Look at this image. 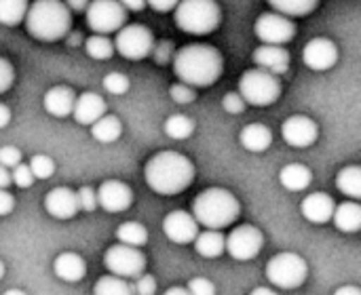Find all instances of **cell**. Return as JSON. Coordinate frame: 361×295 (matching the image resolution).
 <instances>
[{"instance_id":"cell-1","label":"cell","mask_w":361,"mask_h":295,"mask_svg":"<svg viewBox=\"0 0 361 295\" xmlns=\"http://www.w3.org/2000/svg\"><path fill=\"white\" fill-rule=\"evenodd\" d=\"M171 65L182 82L190 87H212L222 76L224 59L212 44H186L173 51Z\"/></svg>"},{"instance_id":"cell-2","label":"cell","mask_w":361,"mask_h":295,"mask_svg":"<svg viewBox=\"0 0 361 295\" xmlns=\"http://www.w3.org/2000/svg\"><path fill=\"white\" fill-rule=\"evenodd\" d=\"M144 180L148 188L163 196L184 192L195 180V165L180 152H159L144 167Z\"/></svg>"},{"instance_id":"cell-3","label":"cell","mask_w":361,"mask_h":295,"mask_svg":"<svg viewBox=\"0 0 361 295\" xmlns=\"http://www.w3.org/2000/svg\"><path fill=\"white\" fill-rule=\"evenodd\" d=\"M23 21L32 38L53 42L68 36L72 27V13L61 0H34L27 4Z\"/></svg>"},{"instance_id":"cell-4","label":"cell","mask_w":361,"mask_h":295,"mask_svg":"<svg viewBox=\"0 0 361 295\" xmlns=\"http://www.w3.org/2000/svg\"><path fill=\"white\" fill-rule=\"evenodd\" d=\"M241 213V205L235 199L233 192L224 188H209L203 190L195 201H192V218L197 220L199 226L212 228V230H222L231 226Z\"/></svg>"},{"instance_id":"cell-5","label":"cell","mask_w":361,"mask_h":295,"mask_svg":"<svg viewBox=\"0 0 361 295\" xmlns=\"http://www.w3.org/2000/svg\"><path fill=\"white\" fill-rule=\"evenodd\" d=\"M222 13L216 0H180L176 4V25L192 36L212 34L220 25Z\"/></svg>"},{"instance_id":"cell-6","label":"cell","mask_w":361,"mask_h":295,"mask_svg":"<svg viewBox=\"0 0 361 295\" xmlns=\"http://www.w3.org/2000/svg\"><path fill=\"white\" fill-rule=\"evenodd\" d=\"M239 95L250 106H260V108L271 106L281 95L279 76H275L262 68L247 70V72H243V76L239 80Z\"/></svg>"},{"instance_id":"cell-7","label":"cell","mask_w":361,"mask_h":295,"mask_svg":"<svg viewBox=\"0 0 361 295\" xmlns=\"http://www.w3.org/2000/svg\"><path fill=\"white\" fill-rule=\"evenodd\" d=\"M309 275L307 262L298 253H279L271 258L267 264V279L277 287V289H298L305 285Z\"/></svg>"},{"instance_id":"cell-8","label":"cell","mask_w":361,"mask_h":295,"mask_svg":"<svg viewBox=\"0 0 361 295\" xmlns=\"http://www.w3.org/2000/svg\"><path fill=\"white\" fill-rule=\"evenodd\" d=\"M152 49H154V36L146 25L131 23L116 30L114 51H118V55H123L125 59H135V61L144 59L152 53Z\"/></svg>"},{"instance_id":"cell-9","label":"cell","mask_w":361,"mask_h":295,"mask_svg":"<svg viewBox=\"0 0 361 295\" xmlns=\"http://www.w3.org/2000/svg\"><path fill=\"white\" fill-rule=\"evenodd\" d=\"M87 25L97 34H112L127 21V8L118 0H89Z\"/></svg>"},{"instance_id":"cell-10","label":"cell","mask_w":361,"mask_h":295,"mask_svg":"<svg viewBox=\"0 0 361 295\" xmlns=\"http://www.w3.org/2000/svg\"><path fill=\"white\" fill-rule=\"evenodd\" d=\"M104 266L123 279H135L146 268V258L137 247L131 245H112L104 253Z\"/></svg>"},{"instance_id":"cell-11","label":"cell","mask_w":361,"mask_h":295,"mask_svg":"<svg viewBox=\"0 0 361 295\" xmlns=\"http://www.w3.org/2000/svg\"><path fill=\"white\" fill-rule=\"evenodd\" d=\"M264 245V237L262 232L252 226V224H243V226H237L235 230H231V234L224 239V251H228V256L233 260H239V262H250L254 260L260 249Z\"/></svg>"},{"instance_id":"cell-12","label":"cell","mask_w":361,"mask_h":295,"mask_svg":"<svg viewBox=\"0 0 361 295\" xmlns=\"http://www.w3.org/2000/svg\"><path fill=\"white\" fill-rule=\"evenodd\" d=\"M254 32L264 44H286L296 36V25L292 17L281 13H264L256 19Z\"/></svg>"},{"instance_id":"cell-13","label":"cell","mask_w":361,"mask_h":295,"mask_svg":"<svg viewBox=\"0 0 361 295\" xmlns=\"http://www.w3.org/2000/svg\"><path fill=\"white\" fill-rule=\"evenodd\" d=\"M281 137L288 146L292 148H309L317 142L319 137V127L315 120H311L309 116L302 114H294L290 116L283 125H281Z\"/></svg>"},{"instance_id":"cell-14","label":"cell","mask_w":361,"mask_h":295,"mask_svg":"<svg viewBox=\"0 0 361 295\" xmlns=\"http://www.w3.org/2000/svg\"><path fill=\"white\" fill-rule=\"evenodd\" d=\"M302 61L307 68L315 72H326L336 65L338 61V49L330 38H313L302 49Z\"/></svg>"},{"instance_id":"cell-15","label":"cell","mask_w":361,"mask_h":295,"mask_svg":"<svg viewBox=\"0 0 361 295\" xmlns=\"http://www.w3.org/2000/svg\"><path fill=\"white\" fill-rule=\"evenodd\" d=\"M97 196V205L108 211V213H121L127 211L133 203V192L127 184L116 182V180H108L99 186V190L95 192Z\"/></svg>"},{"instance_id":"cell-16","label":"cell","mask_w":361,"mask_h":295,"mask_svg":"<svg viewBox=\"0 0 361 295\" xmlns=\"http://www.w3.org/2000/svg\"><path fill=\"white\" fill-rule=\"evenodd\" d=\"M163 232L171 243L178 245H188L195 241V237L199 234V224L192 218V213L186 211H171L165 215L163 220Z\"/></svg>"},{"instance_id":"cell-17","label":"cell","mask_w":361,"mask_h":295,"mask_svg":"<svg viewBox=\"0 0 361 295\" xmlns=\"http://www.w3.org/2000/svg\"><path fill=\"white\" fill-rule=\"evenodd\" d=\"M44 209L51 218L55 220H72L80 207H78V196L70 188H53L44 196Z\"/></svg>"},{"instance_id":"cell-18","label":"cell","mask_w":361,"mask_h":295,"mask_svg":"<svg viewBox=\"0 0 361 295\" xmlns=\"http://www.w3.org/2000/svg\"><path fill=\"white\" fill-rule=\"evenodd\" d=\"M254 63L275 76H283L290 70V53L283 44H262L254 51Z\"/></svg>"},{"instance_id":"cell-19","label":"cell","mask_w":361,"mask_h":295,"mask_svg":"<svg viewBox=\"0 0 361 295\" xmlns=\"http://www.w3.org/2000/svg\"><path fill=\"white\" fill-rule=\"evenodd\" d=\"M334 199L326 192H313L311 196H307L300 205V213L307 222L311 224H326L332 220L334 213Z\"/></svg>"},{"instance_id":"cell-20","label":"cell","mask_w":361,"mask_h":295,"mask_svg":"<svg viewBox=\"0 0 361 295\" xmlns=\"http://www.w3.org/2000/svg\"><path fill=\"white\" fill-rule=\"evenodd\" d=\"M102 114H106V101L97 93H82L74 99L72 116L78 125H93Z\"/></svg>"},{"instance_id":"cell-21","label":"cell","mask_w":361,"mask_h":295,"mask_svg":"<svg viewBox=\"0 0 361 295\" xmlns=\"http://www.w3.org/2000/svg\"><path fill=\"white\" fill-rule=\"evenodd\" d=\"M74 99H76V97H74V91H72L70 87L59 84V87H53V89H49V91L44 93L42 103H44V110H47L51 116H55V118H66V116L72 114Z\"/></svg>"},{"instance_id":"cell-22","label":"cell","mask_w":361,"mask_h":295,"mask_svg":"<svg viewBox=\"0 0 361 295\" xmlns=\"http://www.w3.org/2000/svg\"><path fill=\"white\" fill-rule=\"evenodd\" d=\"M53 270H55V275L61 281H66V283H78V281H82V277L87 272V264H85V260L78 253L66 251V253H61V256L55 258Z\"/></svg>"},{"instance_id":"cell-23","label":"cell","mask_w":361,"mask_h":295,"mask_svg":"<svg viewBox=\"0 0 361 295\" xmlns=\"http://www.w3.org/2000/svg\"><path fill=\"white\" fill-rule=\"evenodd\" d=\"M241 146L247 150V152H267L269 146L273 144V133L267 125H260V123H252L247 125L243 131H241Z\"/></svg>"},{"instance_id":"cell-24","label":"cell","mask_w":361,"mask_h":295,"mask_svg":"<svg viewBox=\"0 0 361 295\" xmlns=\"http://www.w3.org/2000/svg\"><path fill=\"white\" fill-rule=\"evenodd\" d=\"M332 220H334V226L341 232H349V234L360 232L361 207L357 205V201H347V203L336 205L334 207V213H332Z\"/></svg>"},{"instance_id":"cell-25","label":"cell","mask_w":361,"mask_h":295,"mask_svg":"<svg viewBox=\"0 0 361 295\" xmlns=\"http://www.w3.org/2000/svg\"><path fill=\"white\" fill-rule=\"evenodd\" d=\"M279 182L286 190L290 192H302L309 188V184L313 182V173L309 167L305 165H298V163H292V165H286L279 173Z\"/></svg>"},{"instance_id":"cell-26","label":"cell","mask_w":361,"mask_h":295,"mask_svg":"<svg viewBox=\"0 0 361 295\" xmlns=\"http://www.w3.org/2000/svg\"><path fill=\"white\" fill-rule=\"evenodd\" d=\"M91 127V135H93V139H97L99 144H112V142H116L118 137H121V133H123V125H121V120L116 118V116H112V114H102L93 125H89Z\"/></svg>"},{"instance_id":"cell-27","label":"cell","mask_w":361,"mask_h":295,"mask_svg":"<svg viewBox=\"0 0 361 295\" xmlns=\"http://www.w3.org/2000/svg\"><path fill=\"white\" fill-rule=\"evenodd\" d=\"M192 243L197 253L203 258H220L224 253V234L218 230L207 228L205 232H199Z\"/></svg>"},{"instance_id":"cell-28","label":"cell","mask_w":361,"mask_h":295,"mask_svg":"<svg viewBox=\"0 0 361 295\" xmlns=\"http://www.w3.org/2000/svg\"><path fill=\"white\" fill-rule=\"evenodd\" d=\"M336 188H338L345 196H349V199H353V201H360L361 199L360 167L351 165V167L341 169V171H338V175H336Z\"/></svg>"},{"instance_id":"cell-29","label":"cell","mask_w":361,"mask_h":295,"mask_svg":"<svg viewBox=\"0 0 361 295\" xmlns=\"http://www.w3.org/2000/svg\"><path fill=\"white\" fill-rule=\"evenodd\" d=\"M269 4L281 13V15H288V17H307L311 15L319 0H269Z\"/></svg>"},{"instance_id":"cell-30","label":"cell","mask_w":361,"mask_h":295,"mask_svg":"<svg viewBox=\"0 0 361 295\" xmlns=\"http://www.w3.org/2000/svg\"><path fill=\"white\" fill-rule=\"evenodd\" d=\"M116 239L123 245H131V247H144L148 243V230L146 226L137 224V222H125L118 226L116 230Z\"/></svg>"},{"instance_id":"cell-31","label":"cell","mask_w":361,"mask_h":295,"mask_svg":"<svg viewBox=\"0 0 361 295\" xmlns=\"http://www.w3.org/2000/svg\"><path fill=\"white\" fill-rule=\"evenodd\" d=\"M27 0H0V23L2 25H19L25 17Z\"/></svg>"},{"instance_id":"cell-32","label":"cell","mask_w":361,"mask_h":295,"mask_svg":"<svg viewBox=\"0 0 361 295\" xmlns=\"http://www.w3.org/2000/svg\"><path fill=\"white\" fill-rule=\"evenodd\" d=\"M93 294L97 295H127V294H133L131 291V287L127 285V281L123 279V277H118V275H108V277H102L97 283H95V287H93Z\"/></svg>"},{"instance_id":"cell-33","label":"cell","mask_w":361,"mask_h":295,"mask_svg":"<svg viewBox=\"0 0 361 295\" xmlns=\"http://www.w3.org/2000/svg\"><path fill=\"white\" fill-rule=\"evenodd\" d=\"M85 51L93 59H110L114 53V42L108 38V34H95L85 40Z\"/></svg>"},{"instance_id":"cell-34","label":"cell","mask_w":361,"mask_h":295,"mask_svg":"<svg viewBox=\"0 0 361 295\" xmlns=\"http://www.w3.org/2000/svg\"><path fill=\"white\" fill-rule=\"evenodd\" d=\"M165 133L171 137V139H188L195 131V123L188 118V116H182V114H173L165 120Z\"/></svg>"},{"instance_id":"cell-35","label":"cell","mask_w":361,"mask_h":295,"mask_svg":"<svg viewBox=\"0 0 361 295\" xmlns=\"http://www.w3.org/2000/svg\"><path fill=\"white\" fill-rule=\"evenodd\" d=\"M27 167H30V171H32V175H34L36 180H47V177H51L53 171H55V163H53V158L47 156V154H36V156H32V161H30Z\"/></svg>"},{"instance_id":"cell-36","label":"cell","mask_w":361,"mask_h":295,"mask_svg":"<svg viewBox=\"0 0 361 295\" xmlns=\"http://www.w3.org/2000/svg\"><path fill=\"white\" fill-rule=\"evenodd\" d=\"M104 89L112 95H125L129 91V78L121 72H110L104 76Z\"/></svg>"},{"instance_id":"cell-37","label":"cell","mask_w":361,"mask_h":295,"mask_svg":"<svg viewBox=\"0 0 361 295\" xmlns=\"http://www.w3.org/2000/svg\"><path fill=\"white\" fill-rule=\"evenodd\" d=\"M34 182H36V177L32 175V171H30L27 165L19 163V165H15V167L11 169V184H15L17 188H21V190L32 188Z\"/></svg>"},{"instance_id":"cell-38","label":"cell","mask_w":361,"mask_h":295,"mask_svg":"<svg viewBox=\"0 0 361 295\" xmlns=\"http://www.w3.org/2000/svg\"><path fill=\"white\" fill-rule=\"evenodd\" d=\"M169 95H171V99H173L176 103H182V106L192 103V101H195V97H197L195 87H190V84H186V82H178V84H173V87L169 89Z\"/></svg>"},{"instance_id":"cell-39","label":"cell","mask_w":361,"mask_h":295,"mask_svg":"<svg viewBox=\"0 0 361 295\" xmlns=\"http://www.w3.org/2000/svg\"><path fill=\"white\" fill-rule=\"evenodd\" d=\"M76 196H78V207H80V211L93 213V211L97 209V196H95V190H93L91 186H82V188L76 192Z\"/></svg>"},{"instance_id":"cell-40","label":"cell","mask_w":361,"mask_h":295,"mask_svg":"<svg viewBox=\"0 0 361 295\" xmlns=\"http://www.w3.org/2000/svg\"><path fill=\"white\" fill-rule=\"evenodd\" d=\"M152 53H154V61H157L159 65H165V63H169L171 57H173V42H171V40H161L159 44L154 42Z\"/></svg>"},{"instance_id":"cell-41","label":"cell","mask_w":361,"mask_h":295,"mask_svg":"<svg viewBox=\"0 0 361 295\" xmlns=\"http://www.w3.org/2000/svg\"><path fill=\"white\" fill-rule=\"evenodd\" d=\"M137 281H135V287L131 289L133 294H140V295H152L157 291V281H154V277L152 275H137L135 277Z\"/></svg>"},{"instance_id":"cell-42","label":"cell","mask_w":361,"mask_h":295,"mask_svg":"<svg viewBox=\"0 0 361 295\" xmlns=\"http://www.w3.org/2000/svg\"><path fill=\"white\" fill-rule=\"evenodd\" d=\"M13 80H15V70H13L11 61L0 57V93L8 91L13 87Z\"/></svg>"},{"instance_id":"cell-43","label":"cell","mask_w":361,"mask_h":295,"mask_svg":"<svg viewBox=\"0 0 361 295\" xmlns=\"http://www.w3.org/2000/svg\"><path fill=\"white\" fill-rule=\"evenodd\" d=\"M21 163V152L13 146H4L0 148V165L6 167V169H13L15 165Z\"/></svg>"},{"instance_id":"cell-44","label":"cell","mask_w":361,"mask_h":295,"mask_svg":"<svg viewBox=\"0 0 361 295\" xmlns=\"http://www.w3.org/2000/svg\"><path fill=\"white\" fill-rule=\"evenodd\" d=\"M222 108L228 112V114H241L245 110V101L239 93H228L224 99H222Z\"/></svg>"},{"instance_id":"cell-45","label":"cell","mask_w":361,"mask_h":295,"mask_svg":"<svg viewBox=\"0 0 361 295\" xmlns=\"http://www.w3.org/2000/svg\"><path fill=\"white\" fill-rule=\"evenodd\" d=\"M188 294H195V295H212L216 294V287L207 281V279H192L190 283H188Z\"/></svg>"},{"instance_id":"cell-46","label":"cell","mask_w":361,"mask_h":295,"mask_svg":"<svg viewBox=\"0 0 361 295\" xmlns=\"http://www.w3.org/2000/svg\"><path fill=\"white\" fill-rule=\"evenodd\" d=\"M13 209H15V199H13V194H11L6 188H0V218L13 213Z\"/></svg>"},{"instance_id":"cell-47","label":"cell","mask_w":361,"mask_h":295,"mask_svg":"<svg viewBox=\"0 0 361 295\" xmlns=\"http://www.w3.org/2000/svg\"><path fill=\"white\" fill-rule=\"evenodd\" d=\"M178 2L180 0H146V4L152 11H157V13H169V11H173Z\"/></svg>"},{"instance_id":"cell-48","label":"cell","mask_w":361,"mask_h":295,"mask_svg":"<svg viewBox=\"0 0 361 295\" xmlns=\"http://www.w3.org/2000/svg\"><path fill=\"white\" fill-rule=\"evenodd\" d=\"M63 4L68 6V11H70V13H80V11H85V8H87L89 0H63Z\"/></svg>"},{"instance_id":"cell-49","label":"cell","mask_w":361,"mask_h":295,"mask_svg":"<svg viewBox=\"0 0 361 295\" xmlns=\"http://www.w3.org/2000/svg\"><path fill=\"white\" fill-rule=\"evenodd\" d=\"M127 11H144L146 0H118Z\"/></svg>"},{"instance_id":"cell-50","label":"cell","mask_w":361,"mask_h":295,"mask_svg":"<svg viewBox=\"0 0 361 295\" xmlns=\"http://www.w3.org/2000/svg\"><path fill=\"white\" fill-rule=\"evenodd\" d=\"M8 123H11V110L4 103H0V129L6 127Z\"/></svg>"},{"instance_id":"cell-51","label":"cell","mask_w":361,"mask_h":295,"mask_svg":"<svg viewBox=\"0 0 361 295\" xmlns=\"http://www.w3.org/2000/svg\"><path fill=\"white\" fill-rule=\"evenodd\" d=\"M11 184V171L0 165V188H8Z\"/></svg>"},{"instance_id":"cell-52","label":"cell","mask_w":361,"mask_h":295,"mask_svg":"<svg viewBox=\"0 0 361 295\" xmlns=\"http://www.w3.org/2000/svg\"><path fill=\"white\" fill-rule=\"evenodd\" d=\"M336 294L338 295H361V289L360 287H349V285H345V287H341Z\"/></svg>"},{"instance_id":"cell-53","label":"cell","mask_w":361,"mask_h":295,"mask_svg":"<svg viewBox=\"0 0 361 295\" xmlns=\"http://www.w3.org/2000/svg\"><path fill=\"white\" fill-rule=\"evenodd\" d=\"M68 34H70V32H68ZM80 40H82V36H80L78 32H74V34H70V36H68V44H70V46H78V42H80Z\"/></svg>"},{"instance_id":"cell-54","label":"cell","mask_w":361,"mask_h":295,"mask_svg":"<svg viewBox=\"0 0 361 295\" xmlns=\"http://www.w3.org/2000/svg\"><path fill=\"white\" fill-rule=\"evenodd\" d=\"M167 294L169 295H186L188 294V289H186V287H171V289H167Z\"/></svg>"},{"instance_id":"cell-55","label":"cell","mask_w":361,"mask_h":295,"mask_svg":"<svg viewBox=\"0 0 361 295\" xmlns=\"http://www.w3.org/2000/svg\"><path fill=\"white\" fill-rule=\"evenodd\" d=\"M275 289H269V287H256L254 289V295H273Z\"/></svg>"},{"instance_id":"cell-56","label":"cell","mask_w":361,"mask_h":295,"mask_svg":"<svg viewBox=\"0 0 361 295\" xmlns=\"http://www.w3.org/2000/svg\"><path fill=\"white\" fill-rule=\"evenodd\" d=\"M2 277H4V264L0 262V279H2Z\"/></svg>"}]
</instances>
